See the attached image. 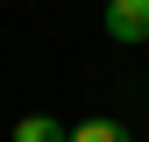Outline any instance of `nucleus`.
<instances>
[{"instance_id": "obj_1", "label": "nucleus", "mask_w": 149, "mask_h": 142, "mask_svg": "<svg viewBox=\"0 0 149 142\" xmlns=\"http://www.w3.org/2000/svg\"><path fill=\"white\" fill-rule=\"evenodd\" d=\"M107 36L114 43H149V0H107Z\"/></svg>"}, {"instance_id": "obj_2", "label": "nucleus", "mask_w": 149, "mask_h": 142, "mask_svg": "<svg viewBox=\"0 0 149 142\" xmlns=\"http://www.w3.org/2000/svg\"><path fill=\"white\" fill-rule=\"evenodd\" d=\"M14 142H71V128L57 114H22V121H14Z\"/></svg>"}, {"instance_id": "obj_3", "label": "nucleus", "mask_w": 149, "mask_h": 142, "mask_svg": "<svg viewBox=\"0 0 149 142\" xmlns=\"http://www.w3.org/2000/svg\"><path fill=\"white\" fill-rule=\"evenodd\" d=\"M71 142H135L121 128V121H78V128H71Z\"/></svg>"}]
</instances>
